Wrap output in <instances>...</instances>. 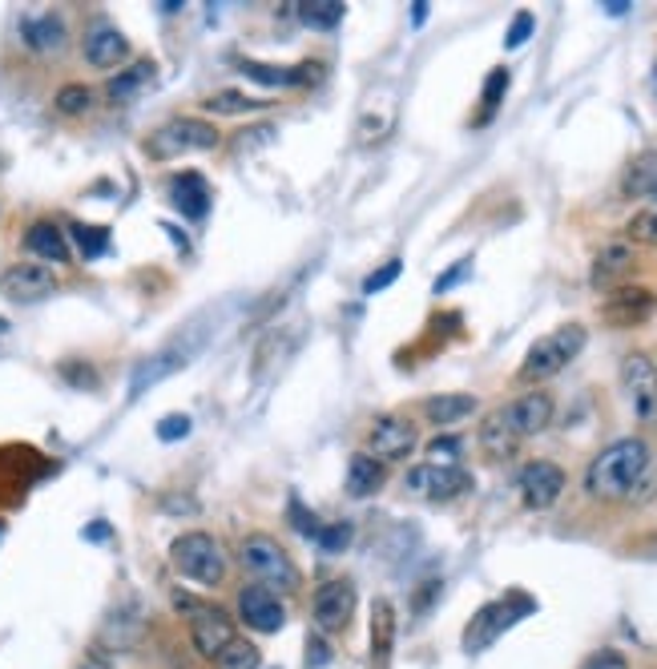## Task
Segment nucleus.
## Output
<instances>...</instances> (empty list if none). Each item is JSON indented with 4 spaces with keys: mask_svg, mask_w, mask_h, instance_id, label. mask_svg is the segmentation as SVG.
<instances>
[{
    "mask_svg": "<svg viewBox=\"0 0 657 669\" xmlns=\"http://www.w3.org/2000/svg\"><path fill=\"white\" fill-rule=\"evenodd\" d=\"M77 669H110V666H105V661H101L98 654H89L86 661H81V666H77Z\"/></svg>",
    "mask_w": 657,
    "mask_h": 669,
    "instance_id": "09e8293b",
    "label": "nucleus"
},
{
    "mask_svg": "<svg viewBox=\"0 0 657 669\" xmlns=\"http://www.w3.org/2000/svg\"><path fill=\"white\" fill-rule=\"evenodd\" d=\"M553 412H557V403H553V395L548 391H524L521 400H512L509 408H504V415H509V424L516 436H541L548 424H553Z\"/></svg>",
    "mask_w": 657,
    "mask_h": 669,
    "instance_id": "dca6fc26",
    "label": "nucleus"
},
{
    "mask_svg": "<svg viewBox=\"0 0 657 669\" xmlns=\"http://www.w3.org/2000/svg\"><path fill=\"white\" fill-rule=\"evenodd\" d=\"M464 275H468V263H460V267H456V270H448V275H444V279L436 282V294H444V291H448V287H456V282L464 279Z\"/></svg>",
    "mask_w": 657,
    "mask_h": 669,
    "instance_id": "de8ad7c7",
    "label": "nucleus"
},
{
    "mask_svg": "<svg viewBox=\"0 0 657 669\" xmlns=\"http://www.w3.org/2000/svg\"><path fill=\"white\" fill-rule=\"evenodd\" d=\"M581 669H630V657L621 649H597L581 661Z\"/></svg>",
    "mask_w": 657,
    "mask_h": 669,
    "instance_id": "a19ab883",
    "label": "nucleus"
},
{
    "mask_svg": "<svg viewBox=\"0 0 657 669\" xmlns=\"http://www.w3.org/2000/svg\"><path fill=\"white\" fill-rule=\"evenodd\" d=\"M222 137L219 130L202 118H174V122L158 125L146 142V154L158 161L182 158V154H202V149H214Z\"/></svg>",
    "mask_w": 657,
    "mask_h": 669,
    "instance_id": "39448f33",
    "label": "nucleus"
},
{
    "mask_svg": "<svg viewBox=\"0 0 657 669\" xmlns=\"http://www.w3.org/2000/svg\"><path fill=\"white\" fill-rule=\"evenodd\" d=\"M657 306V294L649 287H617V291H609V299L601 303V315L605 323L613 327L630 331V327H642L645 319L654 315Z\"/></svg>",
    "mask_w": 657,
    "mask_h": 669,
    "instance_id": "4468645a",
    "label": "nucleus"
},
{
    "mask_svg": "<svg viewBox=\"0 0 657 669\" xmlns=\"http://www.w3.org/2000/svg\"><path fill=\"white\" fill-rule=\"evenodd\" d=\"M275 137V125H250V130H238L234 137V154H250L255 146H267Z\"/></svg>",
    "mask_w": 657,
    "mask_h": 669,
    "instance_id": "ea45409f",
    "label": "nucleus"
},
{
    "mask_svg": "<svg viewBox=\"0 0 657 669\" xmlns=\"http://www.w3.org/2000/svg\"><path fill=\"white\" fill-rule=\"evenodd\" d=\"M238 565H243L258 584H267L275 593H294L299 589V569H294L291 553L267 533H250L238 540Z\"/></svg>",
    "mask_w": 657,
    "mask_h": 669,
    "instance_id": "7ed1b4c3",
    "label": "nucleus"
},
{
    "mask_svg": "<svg viewBox=\"0 0 657 669\" xmlns=\"http://www.w3.org/2000/svg\"><path fill=\"white\" fill-rule=\"evenodd\" d=\"M383 480H388L383 464H379L371 451H355L352 464H347V492L364 500V497H371V492H379Z\"/></svg>",
    "mask_w": 657,
    "mask_h": 669,
    "instance_id": "393cba45",
    "label": "nucleus"
},
{
    "mask_svg": "<svg viewBox=\"0 0 657 669\" xmlns=\"http://www.w3.org/2000/svg\"><path fill=\"white\" fill-rule=\"evenodd\" d=\"M315 69L319 65H294V69H279V65H263V62H243V74L258 86H307V81H315Z\"/></svg>",
    "mask_w": 657,
    "mask_h": 669,
    "instance_id": "a878e982",
    "label": "nucleus"
},
{
    "mask_svg": "<svg viewBox=\"0 0 657 669\" xmlns=\"http://www.w3.org/2000/svg\"><path fill=\"white\" fill-rule=\"evenodd\" d=\"M625 9H630V0H609L605 4V13H613V16H621Z\"/></svg>",
    "mask_w": 657,
    "mask_h": 669,
    "instance_id": "8fccbe9b",
    "label": "nucleus"
},
{
    "mask_svg": "<svg viewBox=\"0 0 657 669\" xmlns=\"http://www.w3.org/2000/svg\"><path fill=\"white\" fill-rule=\"evenodd\" d=\"M625 234H630V243L637 246H657V210L654 207L637 210V214L625 222Z\"/></svg>",
    "mask_w": 657,
    "mask_h": 669,
    "instance_id": "72a5a7b5",
    "label": "nucleus"
},
{
    "mask_svg": "<svg viewBox=\"0 0 657 669\" xmlns=\"http://www.w3.org/2000/svg\"><path fill=\"white\" fill-rule=\"evenodd\" d=\"M533 13H516L512 16V25H509V37H504V45H509V49H521L524 41H528V33H533Z\"/></svg>",
    "mask_w": 657,
    "mask_h": 669,
    "instance_id": "37998d69",
    "label": "nucleus"
},
{
    "mask_svg": "<svg viewBox=\"0 0 657 669\" xmlns=\"http://www.w3.org/2000/svg\"><path fill=\"white\" fill-rule=\"evenodd\" d=\"M170 194H174V207L182 210L186 219H202L210 210V186H207V178L194 170L178 174L170 182Z\"/></svg>",
    "mask_w": 657,
    "mask_h": 669,
    "instance_id": "b1692460",
    "label": "nucleus"
},
{
    "mask_svg": "<svg viewBox=\"0 0 657 669\" xmlns=\"http://www.w3.org/2000/svg\"><path fill=\"white\" fill-rule=\"evenodd\" d=\"M516 488H521L524 509L545 512L553 509L560 500V492H565V468L553 460H528L521 472H516Z\"/></svg>",
    "mask_w": 657,
    "mask_h": 669,
    "instance_id": "1a4fd4ad",
    "label": "nucleus"
},
{
    "mask_svg": "<svg viewBox=\"0 0 657 669\" xmlns=\"http://www.w3.org/2000/svg\"><path fill=\"white\" fill-rule=\"evenodd\" d=\"M621 383H625V395H630L633 403V415H637L645 427H654L657 424V367L649 364V355L642 352L625 355Z\"/></svg>",
    "mask_w": 657,
    "mask_h": 669,
    "instance_id": "6e6552de",
    "label": "nucleus"
},
{
    "mask_svg": "<svg viewBox=\"0 0 657 669\" xmlns=\"http://www.w3.org/2000/svg\"><path fill=\"white\" fill-rule=\"evenodd\" d=\"M53 110L62 113V118H86V113L93 110V89L81 86V81H69V86L57 89Z\"/></svg>",
    "mask_w": 657,
    "mask_h": 669,
    "instance_id": "7c9ffc66",
    "label": "nucleus"
},
{
    "mask_svg": "<svg viewBox=\"0 0 657 669\" xmlns=\"http://www.w3.org/2000/svg\"><path fill=\"white\" fill-rule=\"evenodd\" d=\"M654 81H657V65H654Z\"/></svg>",
    "mask_w": 657,
    "mask_h": 669,
    "instance_id": "603ef678",
    "label": "nucleus"
},
{
    "mask_svg": "<svg viewBox=\"0 0 657 669\" xmlns=\"http://www.w3.org/2000/svg\"><path fill=\"white\" fill-rule=\"evenodd\" d=\"M238 617L255 633H279L287 625V605L267 584H246L243 593H238Z\"/></svg>",
    "mask_w": 657,
    "mask_h": 669,
    "instance_id": "ddd939ff",
    "label": "nucleus"
},
{
    "mask_svg": "<svg viewBox=\"0 0 657 669\" xmlns=\"http://www.w3.org/2000/svg\"><path fill=\"white\" fill-rule=\"evenodd\" d=\"M0 533H4V521H0Z\"/></svg>",
    "mask_w": 657,
    "mask_h": 669,
    "instance_id": "864d4df0",
    "label": "nucleus"
},
{
    "mask_svg": "<svg viewBox=\"0 0 657 669\" xmlns=\"http://www.w3.org/2000/svg\"><path fill=\"white\" fill-rule=\"evenodd\" d=\"M69 234H74V243H77V250L86 258H98L105 246H110V234L101 231V226H86V222H74L69 226Z\"/></svg>",
    "mask_w": 657,
    "mask_h": 669,
    "instance_id": "f704fd0d",
    "label": "nucleus"
},
{
    "mask_svg": "<svg viewBox=\"0 0 657 669\" xmlns=\"http://www.w3.org/2000/svg\"><path fill=\"white\" fill-rule=\"evenodd\" d=\"M396 279H400V263L391 258V263H383L379 270H371V275H367V279H364V294H379L383 287H391Z\"/></svg>",
    "mask_w": 657,
    "mask_h": 669,
    "instance_id": "79ce46f5",
    "label": "nucleus"
},
{
    "mask_svg": "<svg viewBox=\"0 0 657 669\" xmlns=\"http://www.w3.org/2000/svg\"><path fill=\"white\" fill-rule=\"evenodd\" d=\"M367 444H371V456H376L379 464L388 460H408L415 451V444H420V432H415V424L408 420V415H379L376 424H371V432H367Z\"/></svg>",
    "mask_w": 657,
    "mask_h": 669,
    "instance_id": "9b49d317",
    "label": "nucleus"
},
{
    "mask_svg": "<svg viewBox=\"0 0 657 669\" xmlns=\"http://www.w3.org/2000/svg\"><path fill=\"white\" fill-rule=\"evenodd\" d=\"M509 69H492V74H488V81H485V118L492 110H497L500 105V98H504V93H509Z\"/></svg>",
    "mask_w": 657,
    "mask_h": 669,
    "instance_id": "58836bf2",
    "label": "nucleus"
},
{
    "mask_svg": "<svg viewBox=\"0 0 657 669\" xmlns=\"http://www.w3.org/2000/svg\"><path fill=\"white\" fill-rule=\"evenodd\" d=\"M584 343H589V331H584L581 323H565V327L548 331V335H541V339L528 347V355H524L521 379L524 383H545V379L560 376V371L584 352Z\"/></svg>",
    "mask_w": 657,
    "mask_h": 669,
    "instance_id": "f03ea898",
    "label": "nucleus"
},
{
    "mask_svg": "<svg viewBox=\"0 0 657 669\" xmlns=\"http://www.w3.org/2000/svg\"><path fill=\"white\" fill-rule=\"evenodd\" d=\"M149 81H154V62H137L130 65V69H122L118 77H110V81H105V93H110V101L125 105V101H134Z\"/></svg>",
    "mask_w": 657,
    "mask_h": 669,
    "instance_id": "cd10ccee",
    "label": "nucleus"
},
{
    "mask_svg": "<svg viewBox=\"0 0 657 669\" xmlns=\"http://www.w3.org/2000/svg\"><path fill=\"white\" fill-rule=\"evenodd\" d=\"M649 460L654 451L649 444L637 436H625V439H613L609 448H601L584 472V492L593 500H630L637 492V484L645 480L649 472Z\"/></svg>",
    "mask_w": 657,
    "mask_h": 669,
    "instance_id": "f257e3e1",
    "label": "nucleus"
},
{
    "mask_svg": "<svg viewBox=\"0 0 657 669\" xmlns=\"http://www.w3.org/2000/svg\"><path fill=\"white\" fill-rule=\"evenodd\" d=\"M81 53L93 69H118V65L130 57V41H125L122 29L113 25H93L81 41Z\"/></svg>",
    "mask_w": 657,
    "mask_h": 669,
    "instance_id": "f3484780",
    "label": "nucleus"
},
{
    "mask_svg": "<svg viewBox=\"0 0 657 669\" xmlns=\"http://www.w3.org/2000/svg\"><path fill=\"white\" fill-rule=\"evenodd\" d=\"M649 198H654V210H657V190H654V194H649Z\"/></svg>",
    "mask_w": 657,
    "mask_h": 669,
    "instance_id": "3c124183",
    "label": "nucleus"
},
{
    "mask_svg": "<svg viewBox=\"0 0 657 669\" xmlns=\"http://www.w3.org/2000/svg\"><path fill=\"white\" fill-rule=\"evenodd\" d=\"M480 451H485L488 460H512L516 451H521V436L512 432L509 415H504V408H497V412L485 415V424H480Z\"/></svg>",
    "mask_w": 657,
    "mask_h": 669,
    "instance_id": "aec40b11",
    "label": "nucleus"
},
{
    "mask_svg": "<svg viewBox=\"0 0 657 669\" xmlns=\"http://www.w3.org/2000/svg\"><path fill=\"white\" fill-rule=\"evenodd\" d=\"M0 291L9 294L13 303H37V299L57 291V275L45 263H16V267L4 270Z\"/></svg>",
    "mask_w": 657,
    "mask_h": 669,
    "instance_id": "2eb2a0df",
    "label": "nucleus"
},
{
    "mask_svg": "<svg viewBox=\"0 0 657 669\" xmlns=\"http://www.w3.org/2000/svg\"><path fill=\"white\" fill-rule=\"evenodd\" d=\"M343 13H347L343 0H303V4H299V21H303L307 29H323V33L339 25Z\"/></svg>",
    "mask_w": 657,
    "mask_h": 669,
    "instance_id": "c756f323",
    "label": "nucleus"
},
{
    "mask_svg": "<svg viewBox=\"0 0 657 669\" xmlns=\"http://www.w3.org/2000/svg\"><path fill=\"white\" fill-rule=\"evenodd\" d=\"M633 267H637V258H633V246L630 243H609V246H601V250H597L593 275H589V279H593L597 291H617L621 279H625Z\"/></svg>",
    "mask_w": 657,
    "mask_h": 669,
    "instance_id": "a211bd4d",
    "label": "nucleus"
},
{
    "mask_svg": "<svg viewBox=\"0 0 657 669\" xmlns=\"http://www.w3.org/2000/svg\"><path fill=\"white\" fill-rule=\"evenodd\" d=\"M21 37H25L29 49L37 53H57L65 49V41H69V29L57 13H41V16H29L25 25H21Z\"/></svg>",
    "mask_w": 657,
    "mask_h": 669,
    "instance_id": "4be33fe9",
    "label": "nucleus"
},
{
    "mask_svg": "<svg viewBox=\"0 0 657 669\" xmlns=\"http://www.w3.org/2000/svg\"><path fill=\"white\" fill-rule=\"evenodd\" d=\"M170 560L186 581L202 584V589H219L226 581V569H231L222 545L210 533H182L170 545Z\"/></svg>",
    "mask_w": 657,
    "mask_h": 669,
    "instance_id": "20e7f679",
    "label": "nucleus"
},
{
    "mask_svg": "<svg viewBox=\"0 0 657 669\" xmlns=\"http://www.w3.org/2000/svg\"><path fill=\"white\" fill-rule=\"evenodd\" d=\"M263 666V654L258 645H250L246 637H234L219 657H214V669H258Z\"/></svg>",
    "mask_w": 657,
    "mask_h": 669,
    "instance_id": "2f4dec72",
    "label": "nucleus"
},
{
    "mask_svg": "<svg viewBox=\"0 0 657 669\" xmlns=\"http://www.w3.org/2000/svg\"><path fill=\"white\" fill-rule=\"evenodd\" d=\"M315 545L323 548V553H331V557H335V553H343V548L352 545V524H347V521L323 524V528H319V536H315Z\"/></svg>",
    "mask_w": 657,
    "mask_h": 669,
    "instance_id": "c9c22d12",
    "label": "nucleus"
},
{
    "mask_svg": "<svg viewBox=\"0 0 657 669\" xmlns=\"http://www.w3.org/2000/svg\"><path fill=\"white\" fill-rule=\"evenodd\" d=\"M101 642L110 645V649H134V645L142 642V617H137V609L113 613V617L105 621V629H101Z\"/></svg>",
    "mask_w": 657,
    "mask_h": 669,
    "instance_id": "c85d7f7f",
    "label": "nucleus"
},
{
    "mask_svg": "<svg viewBox=\"0 0 657 669\" xmlns=\"http://www.w3.org/2000/svg\"><path fill=\"white\" fill-rule=\"evenodd\" d=\"M311 617L319 633H343L355 617V584L352 581H327L319 584L311 596Z\"/></svg>",
    "mask_w": 657,
    "mask_h": 669,
    "instance_id": "9d476101",
    "label": "nucleus"
},
{
    "mask_svg": "<svg viewBox=\"0 0 657 669\" xmlns=\"http://www.w3.org/2000/svg\"><path fill=\"white\" fill-rule=\"evenodd\" d=\"M460 439L456 436H436L432 444H427V464H439V468H456V460H460Z\"/></svg>",
    "mask_w": 657,
    "mask_h": 669,
    "instance_id": "e433bc0d",
    "label": "nucleus"
},
{
    "mask_svg": "<svg viewBox=\"0 0 657 669\" xmlns=\"http://www.w3.org/2000/svg\"><path fill=\"white\" fill-rule=\"evenodd\" d=\"M178 364V359H170V355H158V359H149V364H142L137 367V376H134V383H130V391H142L146 388V383H154V379H162L166 376V371H170V367Z\"/></svg>",
    "mask_w": 657,
    "mask_h": 669,
    "instance_id": "4c0bfd02",
    "label": "nucleus"
},
{
    "mask_svg": "<svg viewBox=\"0 0 657 669\" xmlns=\"http://www.w3.org/2000/svg\"><path fill=\"white\" fill-rule=\"evenodd\" d=\"M62 376L69 379V383H81V388H93V383H98V376H93L89 367H74V364H62Z\"/></svg>",
    "mask_w": 657,
    "mask_h": 669,
    "instance_id": "49530a36",
    "label": "nucleus"
},
{
    "mask_svg": "<svg viewBox=\"0 0 657 669\" xmlns=\"http://www.w3.org/2000/svg\"><path fill=\"white\" fill-rule=\"evenodd\" d=\"M291 516H294V521H291L294 528H299V533H303V536H311V540H315L319 528H323V524H319L315 512H307L303 504H299V500H291Z\"/></svg>",
    "mask_w": 657,
    "mask_h": 669,
    "instance_id": "c03bdc74",
    "label": "nucleus"
},
{
    "mask_svg": "<svg viewBox=\"0 0 657 669\" xmlns=\"http://www.w3.org/2000/svg\"><path fill=\"white\" fill-rule=\"evenodd\" d=\"M420 412H424L427 424L436 427H452L468 420L476 412V395H464V391H448V395H432V400L420 403Z\"/></svg>",
    "mask_w": 657,
    "mask_h": 669,
    "instance_id": "5701e85b",
    "label": "nucleus"
},
{
    "mask_svg": "<svg viewBox=\"0 0 657 669\" xmlns=\"http://www.w3.org/2000/svg\"><path fill=\"white\" fill-rule=\"evenodd\" d=\"M528 609H533V601H528V596H521V593H512V596H504V601H492V605H485L472 621H468V629H464V649H468V654H480V649H488V645L497 642L509 625H516V621H521V613H528Z\"/></svg>",
    "mask_w": 657,
    "mask_h": 669,
    "instance_id": "0eeeda50",
    "label": "nucleus"
},
{
    "mask_svg": "<svg viewBox=\"0 0 657 669\" xmlns=\"http://www.w3.org/2000/svg\"><path fill=\"white\" fill-rule=\"evenodd\" d=\"M258 105H263V101L246 98V93H234V89H222V93H214V98L202 101V110H207V113H231V118L258 110Z\"/></svg>",
    "mask_w": 657,
    "mask_h": 669,
    "instance_id": "473e14b6",
    "label": "nucleus"
},
{
    "mask_svg": "<svg viewBox=\"0 0 657 669\" xmlns=\"http://www.w3.org/2000/svg\"><path fill=\"white\" fill-rule=\"evenodd\" d=\"M391 645H396V609L388 596L371 605V669H388Z\"/></svg>",
    "mask_w": 657,
    "mask_h": 669,
    "instance_id": "412c9836",
    "label": "nucleus"
},
{
    "mask_svg": "<svg viewBox=\"0 0 657 669\" xmlns=\"http://www.w3.org/2000/svg\"><path fill=\"white\" fill-rule=\"evenodd\" d=\"M403 488H408V492H415V497L439 500V504H444V500L464 497V492L472 488V476L464 472L460 464H456V468H439V464H420V468H412V472H408Z\"/></svg>",
    "mask_w": 657,
    "mask_h": 669,
    "instance_id": "f8f14e48",
    "label": "nucleus"
},
{
    "mask_svg": "<svg viewBox=\"0 0 657 669\" xmlns=\"http://www.w3.org/2000/svg\"><path fill=\"white\" fill-rule=\"evenodd\" d=\"M174 605L186 613L190 642H194V649L207 657V661H214V657L238 637V633H234V621L226 617L219 605H207V601H194V596H174Z\"/></svg>",
    "mask_w": 657,
    "mask_h": 669,
    "instance_id": "423d86ee",
    "label": "nucleus"
},
{
    "mask_svg": "<svg viewBox=\"0 0 657 669\" xmlns=\"http://www.w3.org/2000/svg\"><path fill=\"white\" fill-rule=\"evenodd\" d=\"M182 436H190V415H166L158 424V439H182Z\"/></svg>",
    "mask_w": 657,
    "mask_h": 669,
    "instance_id": "a18cd8bd",
    "label": "nucleus"
},
{
    "mask_svg": "<svg viewBox=\"0 0 657 669\" xmlns=\"http://www.w3.org/2000/svg\"><path fill=\"white\" fill-rule=\"evenodd\" d=\"M25 250L33 258H41V263H57V267L74 258L65 231L57 226V222H49V219H37L33 226H29V231H25Z\"/></svg>",
    "mask_w": 657,
    "mask_h": 669,
    "instance_id": "6ab92c4d",
    "label": "nucleus"
},
{
    "mask_svg": "<svg viewBox=\"0 0 657 669\" xmlns=\"http://www.w3.org/2000/svg\"><path fill=\"white\" fill-rule=\"evenodd\" d=\"M654 190H657V154H637V158L625 166L621 194H625V198H649Z\"/></svg>",
    "mask_w": 657,
    "mask_h": 669,
    "instance_id": "bb28decb",
    "label": "nucleus"
}]
</instances>
